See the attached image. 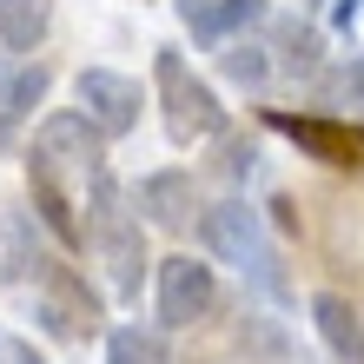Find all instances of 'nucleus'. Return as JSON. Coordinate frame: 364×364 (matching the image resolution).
<instances>
[{
  "mask_svg": "<svg viewBox=\"0 0 364 364\" xmlns=\"http://www.w3.org/2000/svg\"><path fill=\"white\" fill-rule=\"evenodd\" d=\"M100 126L87 113H53L33 139V179L53 192H106V153H100Z\"/></svg>",
  "mask_w": 364,
  "mask_h": 364,
  "instance_id": "1",
  "label": "nucleus"
},
{
  "mask_svg": "<svg viewBox=\"0 0 364 364\" xmlns=\"http://www.w3.org/2000/svg\"><path fill=\"white\" fill-rule=\"evenodd\" d=\"M205 245L219 252L225 265H239L252 285L285 291V278H278V259H272V239H265V225H259V212H252V205H239V199L212 205V212H205Z\"/></svg>",
  "mask_w": 364,
  "mask_h": 364,
  "instance_id": "2",
  "label": "nucleus"
},
{
  "mask_svg": "<svg viewBox=\"0 0 364 364\" xmlns=\"http://www.w3.org/2000/svg\"><path fill=\"white\" fill-rule=\"evenodd\" d=\"M153 73H159V100H166V133H173L179 146L212 139V133L225 126V106L212 100L205 80H192V73H186V60H179L173 47L153 60Z\"/></svg>",
  "mask_w": 364,
  "mask_h": 364,
  "instance_id": "3",
  "label": "nucleus"
},
{
  "mask_svg": "<svg viewBox=\"0 0 364 364\" xmlns=\"http://www.w3.org/2000/svg\"><path fill=\"white\" fill-rule=\"evenodd\" d=\"M93 239H100L106 272H113V291H119V298H133V291H139V272H146V239H139V225L119 212V199H113V192H100Z\"/></svg>",
  "mask_w": 364,
  "mask_h": 364,
  "instance_id": "4",
  "label": "nucleus"
},
{
  "mask_svg": "<svg viewBox=\"0 0 364 364\" xmlns=\"http://www.w3.org/2000/svg\"><path fill=\"white\" fill-rule=\"evenodd\" d=\"M80 113H87L106 139H119V133L139 126V87L119 80V73H106V67H87L80 73Z\"/></svg>",
  "mask_w": 364,
  "mask_h": 364,
  "instance_id": "5",
  "label": "nucleus"
},
{
  "mask_svg": "<svg viewBox=\"0 0 364 364\" xmlns=\"http://www.w3.org/2000/svg\"><path fill=\"white\" fill-rule=\"evenodd\" d=\"M212 298H219L212 265H199V259H166L159 265V318H166V325H192V318H205Z\"/></svg>",
  "mask_w": 364,
  "mask_h": 364,
  "instance_id": "6",
  "label": "nucleus"
},
{
  "mask_svg": "<svg viewBox=\"0 0 364 364\" xmlns=\"http://www.w3.org/2000/svg\"><path fill=\"white\" fill-rule=\"evenodd\" d=\"M272 126H278L291 146H305L311 159H325V166H364V133H358V126L305 119V113H272Z\"/></svg>",
  "mask_w": 364,
  "mask_h": 364,
  "instance_id": "7",
  "label": "nucleus"
},
{
  "mask_svg": "<svg viewBox=\"0 0 364 364\" xmlns=\"http://www.w3.org/2000/svg\"><path fill=\"white\" fill-rule=\"evenodd\" d=\"M311 325H318V338L331 345V358H338V364H364V318H358L351 298L318 291V298H311Z\"/></svg>",
  "mask_w": 364,
  "mask_h": 364,
  "instance_id": "8",
  "label": "nucleus"
},
{
  "mask_svg": "<svg viewBox=\"0 0 364 364\" xmlns=\"http://www.w3.org/2000/svg\"><path fill=\"white\" fill-rule=\"evenodd\" d=\"M40 318H47V331H60V338H87L100 311H93V298L80 291L67 272H53L47 291H40Z\"/></svg>",
  "mask_w": 364,
  "mask_h": 364,
  "instance_id": "9",
  "label": "nucleus"
},
{
  "mask_svg": "<svg viewBox=\"0 0 364 364\" xmlns=\"http://www.w3.org/2000/svg\"><path fill=\"white\" fill-rule=\"evenodd\" d=\"M139 212H153V225H166V232H186L192 225V173L139 179Z\"/></svg>",
  "mask_w": 364,
  "mask_h": 364,
  "instance_id": "10",
  "label": "nucleus"
},
{
  "mask_svg": "<svg viewBox=\"0 0 364 364\" xmlns=\"http://www.w3.org/2000/svg\"><path fill=\"white\" fill-rule=\"evenodd\" d=\"M47 20H53V0H0V47L33 53L40 33H47Z\"/></svg>",
  "mask_w": 364,
  "mask_h": 364,
  "instance_id": "11",
  "label": "nucleus"
},
{
  "mask_svg": "<svg viewBox=\"0 0 364 364\" xmlns=\"http://www.w3.org/2000/svg\"><path fill=\"white\" fill-rule=\"evenodd\" d=\"M252 20H265V0H212L205 14H192V33L225 47V40L239 33V27H252Z\"/></svg>",
  "mask_w": 364,
  "mask_h": 364,
  "instance_id": "12",
  "label": "nucleus"
},
{
  "mask_svg": "<svg viewBox=\"0 0 364 364\" xmlns=\"http://www.w3.org/2000/svg\"><path fill=\"white\" fill-rule=\"evenodd\" d=\"M47 93V67H0V113H27V106Z\"/></svg>",
  "mask_w": 364,
  "mask_h": 364,
  "instance_id": "13",
  "label": "nucleus"
},
{
  "mask_svg": "<svg viewBox=\"0 0 364 364\" xmlns=\"http://www.w3.org/2000/svg\"><path fill=\"white\" fill-rule=\"evenodd\" d=\"M219 67L225 80H239V87H265V47H252V40H225V53H219Z\"/></svg>",
  "mask_w": 364,
  "mask_h": 364,
  "instance_id": "14",
  "label": "nucleus"
},
{
  "mask_svg": "<svg viewBox=\"0 0 364 364\" xmlns=\"http://www.w3.org/2000/svg\"><path fill=\"white\" fill-rule=\"evenodd\" d=\"M106 364H159V345H153V338H139V331H113Z\"/></svg>",
  "mask_w": 364,
  "mask_h": 364,
  "instance_id": "15",
  "label": "nucleus"
},
{
  "mask_svg": "<svg viewBox=\"0 0 364 364\" xmlns=\"http://www.w3.org/2000/svg\"><path fill=\"white\" fill-rule=\"evenodd\" d=\"M338 100H351V106H364V53L345 67V80H338Z\"/></svg>",
  "mask_w": 364,
  "mask_h": 364,
  "instance_id": "16",
  "label": "nucleus"
},
{
  "mask_svg": "<svg viewBox=\"0 0 364 364\" xmlns=\"http://www.w3.org/2000/svg\"><path fill=\"white\" fill-rule=\"evenodd\" d=\"M0 364H40V358L20 345V338H7V345H0Z\"/></svg>",
  "mask_w": 364,
  "mask_h": 364,
  "instance_id": "17",
  "label": "nucleus"
},
{
  "mask_svg": "<svg viewBox=\"0 0 364 364\" xmlns=\"http://www.w3.org/2000/svg\"><path fill=\"white\" fill-rule=\"evenodd\" d=\"M358 14H364V0H338V7H331V27H351Z\"/></svg>",
  "mask_w": 364,
  "mask_h": 364,
  "instance_id": "18",
  "label": "nucleus"
},
{
  "mask_svg": "<svg viewBox=\"0 0 364 364\" xmlns=\"http://www.w3.org/2000/svg\"><path fill=\"white\" fill-rule=\"evenodd\" d=\"M205 7H212V0H179V14H186V20H192V14H205Z\"/></svg>",
  "mask_w": 364,
  "mask_h": 364,
  "instance_id": "19",
  "label": "nucleus"
}]
</instances>
